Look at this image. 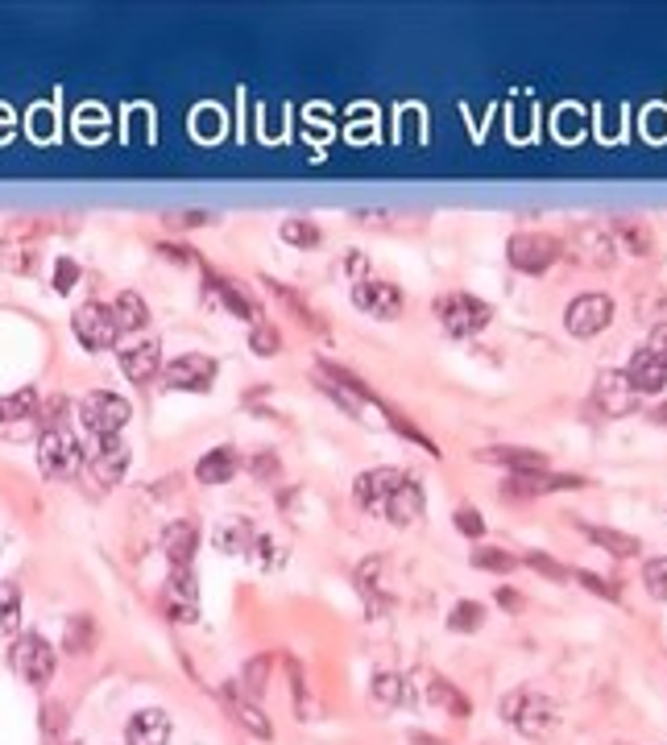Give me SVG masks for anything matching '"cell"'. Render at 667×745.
<instances>
[{"label": "cell", "instance_id": "cell-1", "mask_svg": "<svg viewBox=\"0 0 667 745\" xmlns=\"http://www.w3.org/2000/svg\"><path fill=\"white\" fill-rule=\"evenodd\" d=\"M356 501L377 517H390L395 526H411L423 514V489L411 473L402 468H369V473L356 476L353 485Z\"/></svg>", "mask_w": 667, "mask_h": 745}, {"label": "cell", "instance_id": "cell-2", "mask_svg": "<svg viewBox=\"0 0 667 745\" xmlns=\"http://www.w3.org/2000/svg\"><path fill=\"white\" fill-rule=\"evenodd\" d=\"M436 319H439V328L448 331V335L469 340V335H477L481 328H489L494 307H489V303H481L477 294L452 290V294H439V298H436Z\"/></svg>", "mask_w": 667, "mask_h": 745}, {"label": "cell", "instance_id": "cell-3", "mask_svg": "<svg viewBox=\"0 0 667 745\" xmlns=\"http://www.w3.org/2000/svg\"><path fill=\"white\" fill-rule=\"evenodd\" d=\"M501 721L514 724L526 737H543L551 724H556V704L547 700L535 687H514L506 700H501Z\"/></svg>", "mask_w": 667, "mask_h": 745}, {"label": "cell", "instance_id": "cell-4", "mask_svg": "<svg viewBox=\"0 0 667 745\" xmlns=\"http://www.w3.org/2000/svg\"><path fill=\"white\" fill-rule=\"evenodd\" d=\"M84 443L75 435L59 427V431H43L38 439V468H43L46 480H71V476L84 468Z\"/></svg>", "mask_w": 667, "mask_h": 745}, {"label": "cell", "instance_id": "cell-5", "mask_svg": "<svg viewBox=\"0 0 667 745\" xmlns=\"http://www.w3.org/2000/svg\"><path fill=\"white\" fill-rule=\"evenodd\" d=\"M129 418H133V406L112 390H96L80 402V423H84L96 439H100V435H121Z\"/></svg>", "mask_w": 667, "mask_h": 745}, {"label": "cell", "instance_id": "cell-6", "mask_svg": "<svg viewBox=\"0 0 667 745\" xmlns=\"http://www.w3.org/2000/svg\"><path fill=\"white\" fill-rule=\"evenodd\" d=\"M506 257L522 273H543V269H551L560 261V241L547 236V232H519V236H510Z\"/></svg>", "mask_w": 667, "mask_h": 745}, {"label": "cell", "instance_id": "cell-7", "mask_svg": "<svg viewBox=\"0 0 667 745\" xmlns=\"http://www.w3.org/2000/svg\"><path fill=\"white\" fill-rule=\"evenodd\" d=\"M9 659H13V671L25 683H34V687L50 683V675H54V646L43 634H22V638L13 642V655Z\"/></svg>", "mask_w": 667, "mask_h": 745}, {"label": "cell", "instance_id": "cell-8", "mask_svg": "<svg viewBox=\"0 0 667 745\" xmlns=\"http://www.w3.org/2000/svg\"><path fill=\"white\" fill-rule=\"evenodd\" d=\"M614 323V298L609 294H581V298H572L568 310H563V328L572 331V335H597Z\"/></svg>", "mask_w": 667, "mask_h": 745}, {"label": "cell", "instance_id": "cell-9", "mask_svg": "<svg viewBox=\"0 0 667 745\" xmlns=\"http://www.w3.org/2000/svg\"><path fill=\"white\" fill-rule=\"evenodd\" d=\"M71 328H75V335H80V344L92 349V352L112 349V344H117V335H121L117 315H112V307H105V303H84V307L75 310Z\"/></svg>", "mask_w": 667, "mask_h": 745}, {"label": "cell", "instance_id": "cell-10", "mask_svg": "<svg viewBox=\"0 0 667 745\" xmlns=\"http://www.w3.org/2000/svg\"><path fill=\"white\" fill-rule=\"evenodd\" d=\"M87 452V473L96 476L100 485H117V480H125L129 473V443L121 439V435H100L92 448H84Z\"/></svg>", "mask_w": 667, "mask_h": 745}, {"label": "cell", "instance_id": "cell-11", "mask_svg": "<svg viewBox=\"0 0 667 745\" xmlns=\"http://www.w3.org/2000/svg\"><path fill=\"white\" fill-rule=\"evenodd\" d=\"M162 609H167L170 621H183V625H191V621L199 618V584H195L191 563L170 567L167 593H162Z\"/></svg>", "mask_w": 667, "mask_h": 745}, {"label": "cell", "instance_id": "cell-12", "mask_svg": "<svg viewBox=\"0 0 667 745\" xmlns=\"http://www.w3.org/2000/svg\"><path fill=\"white\" fill-rule=\"evenodd\" d=\"M589 480L572 473H547V468H531V473H510V480L501 485L506 497H543V493H563V489H584Z\"/></svg>", "mask_w": 667, "mask_h": 745}, {"label": "cell", "instance_id": "cell-13", "mask_svg": "<svg viewBox=\"0 0 667 745\" xmlns=\"http://www.w3.org/2000/svg\"><path fill=\"white\" fill-rule=\"evenodd\" d=\"M353 303L365 315H377V319H398L402 307H407V298H402V290L395 282H381V278H361L353 286Z\"/></svg>", "mask_w": 667, "mask_h": 745}, {"label": "cell", "instance_id": "cell-14", "mask_svg": "<svg viewBox=\"0 0 667 745\" xmlns=\"http://www.w3.org/2000/svg\"><path fill=\"white\" fill-rule=\"evenodd\" d=\"M170 390H195V393H208L211 381H216V361L204 356V352H187V356H179V361H170L167 369H162Z\"/></svg>", "mask_w": 667, "mask_h": 745}, {"label": "cell", "instance_id": "cell-15", "mask_svg": "<svg viewBox=\"0 0 667 745\" xmlns=\"http://www.w3.org/2000/svg\"><path fill=\"white\" fill-rule=\"evenodd\" d=\"M593 398H597V406H602L605 414H614V418H622V414H630L639 406V393L630 386L626 369H605L602 377H597Z\"/></svg>", "mask_w": 667, "mask_h": 745}, {"label": "cell", "instance_id": "cell-16", "mask_svg": "<svg viewBox=\"0 0 667 745\" xmlns=\"http://www.w3.org/2000/svg\"><path fill=\"white\" fill-rule=\"evenodd\" d=\"M121 369H125V377L129 381H137V386L154 381V377L162 373V344H158V340H137V344L121 349Z\"/></svg>", "mask_w": 667, "mask_h": 745}, {"label": "cell", "instance_id": "cell-17", "mask_svg": "<svg viewBox=\"0 0 667 745\" xmlns=\"http://www.w3.org/2000/svg\"><path fill=\"white\" fill-rule=\"evenodd\" d=\"M626 377H630L634 393H659L667 386V365L651 349H639L626 365Z\"/></svg>", "mask_w": 667, "mask_h": 745}, {"label": "cell", "instance_id": "cell-18", "mask_svg": "<svg viewBox=\"0 0 667 745\" xmlns=\"http://www.w3.org/2000/svg\"><path fill=\"white\" fill-rule=\"evenodd\" d=\"M129 745H167L170 742V717L162 708H142L133 712V721L125 729Z\"/></svg>", "mask_w": 667, "mask_h": 745}, {"label": "cell", "instance_id": "cell-19", "mask_svg": "<svg viewBox=\"0 0 667 745\" xmlns=\"http://www.w3.org/2000/svg\"><path fill=\"white\" fill-rule=\"evenodd\" d=\"M162 551H167L170 567H183V563H191V559H195V551H199V530H195V522H187V517L170 522L167 530H162Z\"/></svg>", "mask_w": 667, "mask_h": 745}, {"label": "cell", "instance_id": "cell-20", "mask_svg": "<svg viewBox=\"0 0 667 745\" xmlns=\"http://www.w3.org/2000/svg\"><path fill=\"white\" fill-rule=\"evenodd\" d=\"M237 452L232 448H211L208 455H199V464H195V480H204V485H225L237 476Z\"/></svg>", "mask_w": 667, "mask_h": 745}, {"label": "cell", "instance_id": "cell-21", "mask_svg": "<svg viewBox=\"0 0 667 745\" xmlns=\"http://www.w3.org/2000/svg\"><path fill=\"white\" fill-rule=\"evenodd\" d=\"M581 530L593 538L602 551H609L614 559H634L639 551H643V542H639L634 535H622V530H609V526H589V522H584Z\"/></svg>", "mask_w": 667, "mask_h": 745}, {"label": "cell", "instance_id": "cell-22", "mask_svg": "<svg viewBox=\"0 0 667 745\" xmlns=\"http://www.w3.org/2000/svg\"><path fill=\"white\" fill-rule=\"evenodd\" d=\"M112 315H117V328L121 331H142L149 323V307L137 290H121L117 303H112Z\"/></svg>", "mask_w": 667, "mask_h": 745}, {"label": "cell", "instance_id": "cell-23", "mask_svg": "<svg viewBox=\"0 0 667 745\" xmlns=\"http://www.w3.org/2000/svg\"><path fill=\"white\" fill-rule=\"evenodd\" d=\"M225 700H229L232 717H237V721L245 724V729H250L253 737H262V742H270V737H274V724L266 721V712L257 708V700H241L237 692H225Z\"/></svg>", "mask_w": 667, "mask_h": 745}, {"label": "cell", "instance_id": "cell-24", "mask_svg": "<svg viewBox=\"0 0 667 745\" xmlns=\"http://www.w3.org/2000/svg\"><path fill=\"white\" fill-rule=\"evenodd\" d=\"M423 680H427V700H432V704L448 708L452 717H469V712H473L469 696H464V692H457V687L444 680V675H423Z\"/></svg>", "mask_w": 667, "mask_h": 745}, {"label": "cell", "instance_id": "cell-25", "mask_svg": "<svg viewBox=\"0 0 667 745\" xmlns=\"http://www.w3.org/2000/svg\"><path fill=\"white\" fill-rule=\"evenodd\" d=\"M481 460H489V464H506V468H514V473H531V468H547V460H543L535 448H485Z\"/></svg>", "mask_w": 667, "mask_h": 745}, {"label": "cell", "instance_id": "cell-26", "mask_svg": "<svg viewBox=\"0 0 667 745\" xmlns=\"http://www.w3.org/2000/svg\"><path fill=\"white\" fill-rule=\"evenodd\" d=\"M22 625V588L0 579V634H13Z\"/></svg>", "mask_w": 667, "mask_h": 745}, {"label": "cell", "instance_id": "cell-27", "mask_svg": "<svg viewBox=\"0 0 667 745\" xmlns=\"http://www.w3.org/2000/svg\"><path fill=\"white\" fill-rule=\"evenodd\" d=\"M38 414V390H17L0 398V423H17V418H34Z\"/></svg>", "mask_w": 667, "mask_h": 745}, {"label": "cell", "instance_id": "cell-28", "mask_svg": "<svg viewBox=\"0 0 667 745\" xmlns=\"http://www.w3.org/2000/svg\"><path fill=\"white\" fill-rule=\"evenodd\" d=\"M481 621H485V604L481 600H460L457 609L448 613V630L452 634H473V630H481Z\"/></svg>", "mask_w": 667, "mask_h": 745}, {"label": "cell", "instance_id": "cell-29", "mask_svg": "<svg viewBox=\"0 0 667 745\" xmlns=\"http://www.w3.org/2000/svg\"><path fill=\"white\" fill-rule=\"evenodd\" d=\"M282 241H291L294 248H319V241H324V232L312 224V220H282Z\"/></svg>", "mask_w": 667, "mask_h": 745}, {"label": "cell", "instance_id": "cell-30", "mask_svg": "<svg viewBox=\"0 0 667 745\" xmlns=\"http://www.w3.org/2000/svg\"><path fill=\"white\" fill-rule=\"evenodd\" d=\"M211 286H216V294H220V303H225V307L232 310V315H241V319H257V310H253V303L250 298H245V294H241V290L232 286L229 278H211Z\"/></svg>", "mask_w": 667, "mask_h": 745}, {"label": "cell", "instance_id": "cell-31", "mask_svg": "<svg viewBox=\"0 0 667 745\" xmlns=\"http://www.w3.org/2000/svg\"><path fill=\"white\" fill-rule=\"evenodd\" d=\"M92 642H96V625H92V618L80 613V618L66 621V650H71V655H87Z\"/></svg>", "mask_w": 667, "mask_h": 745}, {"label": "cell", "instance_id": "cell-32", "mask_svg": "<svg viewBox=\"0 0 667 745\" xmlns=\"http://www.w3.org/2000/svg\"><path fill=\"white\" fill-rule=\"evenodd\" d=\"M618 236H622L626 245H630V253H639V257H646L651 253V228L643 224V220H618Z\"/></svg>", "mask_w": 667, "mask_h": 745}, {"label": "cell", "instance_id": "cell-33", "mask_svg": "<svg viewBox=\"0 0 667 745\" xmlns=\"http://www.w3.org/2000/svg\"><path fill=\"white\" fill-rule=\"evenodd\" d=\"M374 696L381 704H402L407 700V680L395 675V671H377L374 675Z\"/></svg>", "mask_w": 667, "mask_h": 745}, {"label": "cell", "instance_id": "cell-34", "mask_svg": "<svg viewBox=\"0 0 667 745\" xmlns=\"http://www.w3.org/2000/svg\"><path fill=\"white\" fill-rule=\"evenodd\" d=\"M473 563L485 567V572H498V576H506V572H514V567H519V559L498 551V547H477V551H473Z\"/></svg>", "mask_w": 667, "mask_h": 745}, {"label": "cell", "instance_id": "cell-35", "mask_svg": "<svg viewBox=\"0 0 667 745\" xmlns=\"http://www.w3.org/2000/svg\"><path fill=\"white\" fill-rule=\"evenodd\" d=\"M643 584H646V593L655 600H667V555L659 559H651L643 567Z\"/></svg>", "mask_w": 667, "mask_h": 745}, {"label": "cell", "instance_id": "cell-36", "mask_svg": "<svg viewBox=\"0 0 667 745\" xmlns=\"http://www.w3.org/2000/svg\"><path fill=\"white\" fill-rule=\"evenodd\" d=\"M0 266H4V269H17V273H25V269L34 266V248H29V245H17V241H4V245H0Z\"/></svg>", "mask_w": 667, "mask_h": 745}, {"label": "cell", "instance_id": "cell-37", "mask_svg": "<svg viewBox=\"0 0 667 745\" xmlns=\"http://www.w3.org/2000/svg\"><path fill=\"white\" fill-rule=\"evenodd\" d=\"M250 344H253L257 356H274V352L282 349V335H278L270 323H262V319H257V328L250 331Z\"/></svg>", "mask_w": 667, "mask_h": 745}, {"label": "cell", "instance_id": "cell-38", "mask_svg": "<svg viewBox=\"0 0 667 745\" xmlns=\"http://www.w3.org/2000/svg\"><path fill=\"white\" fill-rule=\"evenodd\" d=\"M452 522H457V530L460 535H469V538H481L485 535V517L473 510V505H460L457 514H452Z\"/></svg>", "mask_w": 667, "mask_h": 745}, {"label": "cell", "instance_id": "cell-39", "mask_svg": "<svg viewBox=\"0 0 667 745\" xmlns=\"http://www.w3.org/2000/svg\"><path fill=\"white\" fill-rule=\"evenodd\" d=\"M577 579H581L589 593H597V597H605V600L622 597V588H618V584H609V576H597V572H577Z\"/></svg>", "mask_w": 667, "mask_h": 745}, {"label": "cell", "instance_id": "cell-40", "mask_svg": "<svg viewBox=\"0 0 667 745\" xmlns=\"http://www.w3.org/2000/svg\"><path fill=\"white\" fill-rule=\"evenodd\" d=\"M266 675H270V659H253L250 667H245V687H250L253 700L266 692Z\"/></svg>", "mask_w": 667, "mask_h": 745}, {"label": "cell", "instance_id": "cell-41", "mask_svg": "<svg viewBox=\"0 0 667 745\" xmlns=\"http://www.w3.org/2000/svg\"><path fill=\"white\" fill-rule=\"evenodd\" d=\"M526 567H535V572H543L547 579H568V567L563 563H556L551 555H539V551H531V555L522 559Z\"/></svg>", "mask_w": 667, "mask_h": 745}, {"label": "cell", "instance_id": "cell-42", "mask_svg": "<svg viewBox=\"0 0 667 745\" xmlns=\"http://www.w3.org/2000/svg\"><path fill=\"white\" fill-rule=\"evenodd\" d=\"M80 282V266L71 261V257H59V266H54V290L66 294V290Z\"/></svg>", "mask_w": 667, "mask_h": 745}, {"label": "cell", "instance_id": "cell-43", "mask_svg": "<svg viewBox=\"0 0 667 745\" xmlns=\"http://www.w3.org/2000/svg\"><path fill=\"white\" fill-rule=\"evenodd\" d=\"M386 414H390V423H395L398 431H402V435H411V439H415V443H423V448H427V452H432V455H439V448H436V443H432L427 435L419 431V427H411V423H407L402 414H398V411H386Z\"/></svg>", "mask_w": 667, "mask_h": 745}, {"label": "cell", "instance_id": "cell-44", "mask_svg": "<svg viewBox=\"0 0 667 745\" xmlns=\"http://www.w3.org/2000/svg\"><path fill=\"white\" fill-rule=\"evenodd\" d=\"M63 418H66V398H50V402H46V411H43L46 431H59V427H63Z\"/></svg>", "mask_w": 667, "mask_h": 745}, {"label": "cell", "instance_id": "cell-45", "mask_svg": "<svg viewBox=\"0 0 667 745\" xmlns=\"http://www.w3.org/2000/svg\"><path fill=\"white\" fill-rule=\"evenodd\" d=\"M43 712H46L43 724L50 729V733H54V729H63V724H66V708H63V704H46Z\"/></svg>", "mask_w": 667, "mask_h": 745}, {"label": "cell", "instance_id": "cell-46", "mask_svg": "<svg viewBox=\"0 0 667 745\" xmlns=\"http://www.w3.org/2000/svg\"><path fill=\"white\" fill-rule=\"evenodd\" d=\"M646 349L655 352V356H659V361H664V365H667V323H659V328L651 331V340H646Z\"/></svg>", "mask_w": 667, "mask_h": 745}, {"label": "cell", "instance_id": "cell-47", "mask_svg": "<svg viewBox=\"0 0 667 745\" xmlns=\"http://www.w3.org/2000/svg\"><path fill=\"white\" fill-rule=\"evenodd\" d=\"M274 476L278 473V460H274V455H262V460H257V455H253V476Z\"/></svg>", "mask_w": 667, "mask_h": 745}, {"label": "cell", "instance_id": "cell-48", "mask_svg": "<svg viewBox=\"0 0 667 745\" xmlns=\"http://www.w3.org/2000/svg\"><path fill=\"white\" fill-rule=\"evenodd\" d=\"M498 604H506V609H522V597L514 588H498Z\"/></svg>", "mask_w": 667, "mask_h": 745}, {"label": "cell", "instance_id": "cell-49", "mask_svg": "<svg viewBox=\"0 0 667 745\" xmlns=\"http://www.w3.org/2000/svg\"><path fill=\"white\" fill-rule=\"evenodd\" d=\"M411 745H444V742L432 737V733H411Z\"/></svg>", "mask_w": 667, "mask_h": 745}, {"label": "cell", "instance_id": "cell-50", "mask_svg": "<svg viewBox=\"0 0 667 745\" xmlns=\"http://www.w3.org/2000/svg\"><path fill=\"white\" fill-rule=\"evenodd\" d=\"M344 266L356 273V269H365V257H361V253H349V261H344Z\"/></svg>", "mask_w": 667, "mask_h": 745}, {"label": "cell", "instance_id": "cell-51", "mask_svg": "<svg viewBox=\"0 0 667 745\" xmlns=\"http://www.w3.org/2000/svg\"><path fill=\"white\" fill-rule=\"evenodd\" d=\"M651 418H655V423H664V427H667V402H664V406H655V414H651Z\"/></svg>", "mask_w": 667, "mask_h": 745}, {"label": "cell", "instance_id": "cell-52", "mask_svg": "<svg viewBox=\"0 0 667 745\" xmlns=\"http://www.w3.org/2000/svg\"><path fill=\"white\" fill-rule=\"evenodd\" d=\"M66 745H75V742H66Z\"/></svg>", "mask_w": 667, "mask_h": 745}, {"label": "cell", "instance_id": "cell-53", "mask_svg": "<svg viewBox=\"0 0 667 745\" xmlns=\"http://www.w3.org/2000/svg\"><path fill=\"white\" fill-rule=\"evenodd\" d=\"M618 745H626V742H618Z\"/></svg>", "mask_w": 667, "mask_h": 745}]
</instances>
